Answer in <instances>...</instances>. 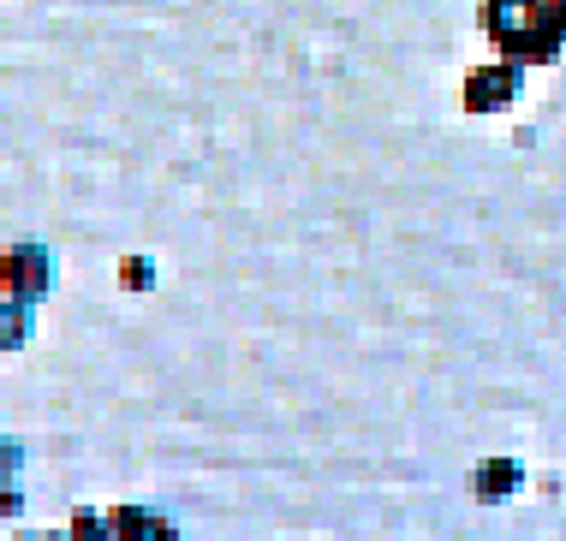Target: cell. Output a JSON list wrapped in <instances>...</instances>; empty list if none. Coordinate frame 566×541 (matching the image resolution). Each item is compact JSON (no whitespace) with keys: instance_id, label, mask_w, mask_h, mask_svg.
<instances>
[{"instance_id":"3","label":"cell","mask_w":566,"mask_h":541,"mask_svg":"<svg viewBox=\"0 0 566 541\" xmlns=\"http://www.w3.org/2000/svg\"><path fill=\"white\" fill-rule=\"evenodd\" d=\"M114 280H119V291H156V262H149V256H126Z\"/></svg>"},{"instance_id":"4","label":"cell","mask_w":566,"mask_h":541,"mask_svg":"<svg viewBox=\"0 0 566 541\" xmlns=\"http://www.w3.org/2000/svg\"><path fill=\"white\" fill-rule=\"evenodd\" d=\"M19 470H24V446L0 435V482H7V476H19Z\"/></svg>"},{"instance_id":"5","label":"cell","mask_w":566,"mask_h":541,"mask_svg":"<svg viewBox=\"0 0 566 541\" xmlns=\"http://www.w3.org/2000/svg\"><path fill=\"white\" fill-rule=\"evenodd\" d=\"M19 512H24V494H19V482L7 476V482H0V518H19Z\"/></svg>"},{"instance_id":"1","label":"cell","mask_w":566,"mask_h":541,"mask_svg":"<svg viewBox=\"0 0 566 541\" xmlns=\"http://www.w3.org/2000/svg\"><path fill=\"white\" fill-rule=\"evenodd\" d=\"M0 291H7L12 304H30V309L49 298L54 291L49 244H12V251H0Z\"/></svg>"},{"instance_id":"2","label":"cell","mask_w":566,"mask_h":541,"mask_svg":"<svg viewBox=\"0 0 566 541\" xmlns=\"http://www.w3.org/2000/svg\"><path fill=\"white\" fill-rule=\"evenodd\" d=\"M24 333H30V304L0 298V351H19Z\"/></svg>"}]
</instances>
